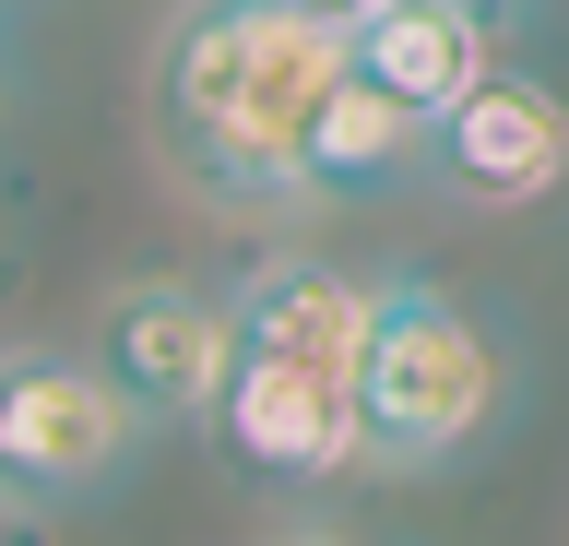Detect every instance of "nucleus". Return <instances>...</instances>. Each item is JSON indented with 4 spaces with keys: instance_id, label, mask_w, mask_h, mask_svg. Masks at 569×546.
<instances>
[{
    "instance_id": "obj_1",
    "label": "nucleus",
    "mask_w": 569,
    "mask_h": 546,
    "mask_svg": "<svg viewBox=\"0 0 569 546\" xmlns=\"http://www.w3.org/2000/svg\"><path fill=\"white\" fill-rule=\"evenodd\" d=\"M345 72V24L309 0H178L154 37V143L202 202L226 215H284L309 202L297 143Z\"/></svg>"
},
{
    "instance_id": "obj_2",
    "label": "nucleus",
    "mask_w": 569,
    "mask_h": 546,
    "mask_svg": "<svg viewBox=\"0 0 569 546\" xmlns=\"http://www.w3.org/2000/svg\"><path fill=\"white\" fill-rule=\"evenodd\" d=\"M345 393H356V464H380V475H439L462 439L498 416L510 368H498L487 321L451 309L439 286H380Z\"/></svg>"
},
{
    "instance_id": "obj_3",
    "label": "nucleus",
    "mask_w": 569,
    "mask_h": 546,
    "mask_svg": "<svg viewBox=\"0 0 569 546\" xmlns=\"http://www.w3.org/2000/svg\"><path fill=\"white\" fill-rule=\"evenodd\" d=\"M142 451V404L96 357L0 345V510H71L107 499Z\"/></svg>"
},
{
    "instance_id": "obj_4",
    "label": "nucleus",
    "mask_w": 569,
    "mask_h": 546,
    "mask_svg": "<svg viewBox=\"0 0 569 546\" xmlns=\"http://www.w3.org/2000/svg\"><path fill=\"white\" fill-rule=\"evenodd\" d=\"M427 179L451 190L462 215H533L569 190V96L533 72H475L451 108L427 119Z\"/></svg>"
},
{
    "instance_id": "obj_5",
    "label": "nucleus",
    "mask_w": 569,
    "mask_h": 546,
    "mask_svg": "<svg viewBox=\"0 0 569 546\" xmlns=\"http://www.w3.org/2000/svg\"><path fill=\"white\" fill-rule=\"evenodd\" d=\"M83 357L142 404V428H178V416L213 404V380H226V357H238V309L202 297V286L142 274V286H119L96 309V345H83Z\"/></svg>"
},
{
    "instance_id": "obj_6",
    "label": "nucleus",
    "mask_w": 569,
    "mask_h": 546,
    "mask_svg": "<svg viewBox=\"0 0 569 546\" xmlns=\"http://www.w3.org/2000/svg\"><path fill=\"white\" fill-rule=\"evenodd\" d=\"M202 416H213V439H226L249 475H284V487H320V475L356 464V393H345V368H297V357L238 345Z\"/></svg>"
},
{
    "instance_id": "obj_7",
    "label": "nucleus",
    "mask_w": 569,
    "mask_h": 546,
    "mask_svg": "<svg viewBox=\"0 0 569 546\" xmlns=\"http://www.w3.org/2000/svg\"><path fill=\"white\" fill-rule=\"evenodd\" d=\"M297 179H309V202H368V190H403L427 179V119L403 108V96H380V83L332 72V96H320L309 143H297Z\"/></svg>"
},
{
    "instance_id": "obj_8",
    "label": "nucleus",
    "mask_w": 569,
    "mask_h": 546,
    "mask_svg": "<svg viewBox=\"0 0 569 546\" xmlns=\"http://www.w3.org/2000/svg\"><path fill=\"white\" fill-rule=\"evenodd\" d=\"M345 60L380 83V96H403L416 119H439L475 72H498V24L462 12V0H391V12H368L345 37Z\"/></svg>"
},
{
    "instance_id": "obj_9",
    "label": "nucleus",
    "mask_w": 569,
    "mask_h": 546,
    "mask_svg": "<svg viewBox=\"0 0 569 546\" xmlns=\"http://www.w3.org/2000/svg\"><path fill=\"white\" fill-rule=\"evenodd\" d=\"M226 309H238V345H261V357L356 368L380 286H356V274H332V261H261L249 286H226Z\"/></svg>"
},
{
    "instance_id": "obj_10",
    "label": "nucleus",
    "mask_w": 569,
    "mask_h": 546,
    "mask_svg": "<svg viewBox=\"0 0 569 546\" xmlns=\"http://www.w3.org/2000/svg\"><path fill=\"white\" fill-rule=\"evenodd\" d=\"M462 12H487V24H533V12H558V0H462Z\"/></svg>"
},
{
    "instance_id": "obj_11",
    "label": "nucleus",
    "mask_w": 569,
    "mask_h": 546,
    "mask_svg": "<svg viewBox=\"0 0 569 546\" xmlns=\"http://www.w3.org/2000/svg\"><path fill=\"white\" fill-rule=\"evenodd\" d=\"M309 12H320V24H345V37H356V24H368V12H391V0H309Z\"/></svg>"
},
{
    "instance_id": "obj_12",
    "label": "nucleus",
    "mask_w": 569,
    "mask_h": 546,
    "mask_svg": "<svg viewBox=\"0 0 569 546\" xmlns=\"http://www.w3.org/2000/svg\"><path fill=\"white\" fill-rule=\"evenodd\" d=\"M0 131H12V60H0Z\"/></svg>"
},
{
    "instance_id": "obj_13",
    "label": "nucleus",
    "mask_w": 569,
    "mask_h": 546,
    "mask_svg": "<svg viewBox=\"0 0 569 546\" xmlns=\"http://www.w3.org/2000/svg\"><path fill=\"white\" fill-rule=\"evenodd\" d=\"M309 546H332V535H309Z\"/></svg>"
}]
</instances>
